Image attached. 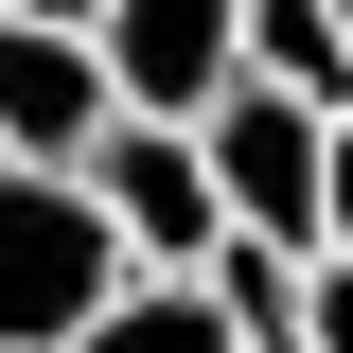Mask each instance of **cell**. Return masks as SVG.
I'll use <instances>...</instances> for the list:
<instances>
[{
  "label": "cell",
  "instance_id": "obj_7",
  "mask_svg": "<svg viewBox=\"0 0 353 353\" xmlns=\"http://www.w3.org/2000/svg\"><path fill=\"white\" fill-rule=\"evenodd\" d=\"M71 353H248V336H230V301H212V283H124V301L88 318Z\"/></svg>",
  "mask_w": 353,
  "mask_h": 353
},
{
  "label": "cell",
  "instance_id": "obj_12",
  "mask_svg": "<svg viewBox=\"0 0 353 353\" xmlns=\"http://www.w3.org/2000/svg\"><path fill=\"white\" fill-rule=\"evenodd\" d=\"M0 176H18V159H0Z\"/></svg>",
  "mask_w": 353,
  "mask_h": 353
},
{
  "label": "cell",
  "instance_id": "obj_8",
  "mask_svg": "<svg viewBox=\"0 0 353 353\" xmlns=\"http://www.w3.org/2000/svg\"><path fill=\"white\" fill-rule=\"evenodd\" d=\"M301 353H353V248L301 265Z\"/></svg>",
  "mask_w": 353,
  "mask_h": 353
},
{
  "label": "cell",
  "instance_id": "obj_6",
  "mask_svg": "<svg viewBox=\"0 0 353 353\" xmlns=\"http://www.w3.org/2000/svg\"><path fill=\"white\" fill-rule=\"evenodd\" d=\"M248 88H283V106H353V36H336V0H248Z\"/></svg>",
  "mask_w": 353,
  "mask_h": 353
},
{
  "label": "cell",
  "instance_id": "obj_1",
  "mask_svg": "<svg viewBox=\"0 0 353 353\" xmlns=\"http://www.w3.org/2000/svg\"><path fill=\"white\" fill-rule=\"evenodd\" d=\"M124 283L141 265H124V230H106L88 176H0V353H71Z\"/></svg>",
  "mask_w": 353,
  "mask_h": 353
},
{
  "label": "cell",
  "instance_id": "obj_11",
  "mask_svg": "<svg viewBox=\"0 0 353 353\" xmlns=\"http://www.w3.org/2000/svg\"><path fill=\"white\" fill-rule=\"evenodd\" d=\"M336 36H353V0H336Z\"/></svg>",
  "mask_w": 353,
  "mask_h": 353
},
{
  "label": "cell",
  "instance_id": "obj_10",
  "mask_svg": "<svg viewBox=\"0 0 353 353\" xmlns=\"http://www.w3.org/2000/svg\"><path fill=\"white\" fill-rule=\"evenodd\" d=\"M336 248H353V106H336Z\"/></svg>",
  "mask_w": 353,
  "mask_h": 353
},
{
  "label": "cell",
  "instance_id": "obj_2",
  "mask_svg": "<svg viewBox=\"0 0 353 353\" xmlns=\"http://www.w3.org/2000/svg\"><path fill=\"white\" fill-rule=\"evenodd\" d=\"M194 141H212V194H230V230H248V248H283V265H318V248H336V106L230 88Z\"/></svg>",
  "mask_w": 353,
  "mask_h": 353
},
{
  "label": "cell",
  "instance_id": "obj_3",
  "mask_svg": "<svg viewBox=\"0 0 353 353\" xmlns=\"http://www.w3.org/2000/svg\"><path fill=\"white\" fill-rule=\"evenodd\" d=\"M88 53H106V106L124 124H212L248 88V0H106Z\"/></svg>",
  "mask_w": 353,
  "mask_h": 353
},
{
  "label": "cell",
  "instance_id": "obj_5",
  "mask_svg": "<svg viewBox=\"0 0 353 353\" xmlns=\"http://www.w3.org/2000/svg\"><path fill=\"white\" fill-rule=\"evenodd\" d=\"M106 124H124V106H106V53L53 36V18H0V159L18 176H88Z\"/></svg>",
  "mask_w": 353,
  "mask_h": 353
},
{
  "label": "cell",
  "instance_id": "obj_4",
  "mask_svg": "<svg viewBox=\"0 0 353 353\" xmlns=\"http://www.w3.org/2000/svg\"><path fill=\"white\" fill-rule=\"evenodd\" d=\"M88 194H106V230H124L141 283H194L230 248V194H212V141L194 124H106L88 141Z\"/></svg>",
  "mask_w": 353,
  "mask_h": 353
},
{
  "label": "cell",
  "instance_id": "obj_9",
  "mask_svg": "<svg viewBox=\"0 0 353 353\" xmlns=\"http://www.w3.org/2000/svg\"><path fill=\"white\" fill-rule=\"evenodd\" d=\"M0 18H53V36H88V18H106V0H0Z\"/></svg>",
  "mask_w": 353,
  "mask_h": 353
}]
</instances>
